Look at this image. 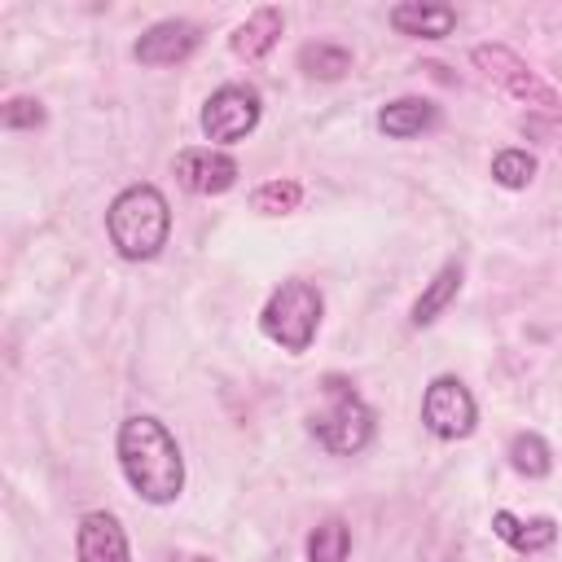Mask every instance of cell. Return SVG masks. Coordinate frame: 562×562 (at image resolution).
<instances>
[{
  "mask_svg": "<svg viewBox=\"0 0 562 562\" xmlns=\"http://www.w3.org/2000/svg\"><path fill=\"white\" fill-rule=\"evenodd\" d=\"M114 457H119L127 487L145 505H171L184 492V452H180L176 435L167 430V422H158L149 413L123 417L119 435H114Z\"/></svg>",
  "mask_w": 562,
  "mask_h": 562,
  "instance_id": "cell-1",
  "label": "cell"
},
{
  "mask_svg": "<svg viewBox=\"0 0 562 562\" xmlns=\"http://www.w3.org/2000/svg\"><path fill=\"white\" fill-rule=\"evenodd\" d=\"M105 237L119 250V259H127V263L158 259L171 237V206H167L162 189L149 180L119 189L114 202L105 206Z\"/></svg>",
  "mask_w": 562,
  "mask_h": 562,
  "instance_id": "cell-2",
  "label": "cell"
},
{
  "mask_svg": "<svg viewBox=\"0 0 562 562\" xmlns=\"http://www.w3.org/2000/svg\"><path fill=\"white\" fill-rule=\"evenodd\" d=\"M321 395H325V404L307 413V435L329 457H356V452H364L373 443V430H378V417L364 404V395L347 378H338V373H325L321 378Z\"/></svg>",
  "mask_w": 562,
  "mask_h": 562,
  "instance_id": "cell-3",
  "label": "cell"
},
{
  "mask_svg": "<svg viewBox=\"0 0 562 562\" xmlns=\"http://www.w3.org/2000/svg\"><path fill=\"white\" fill-rule=\"evenodd\" d=\"M321 316H325L321 290H316L312 281H303V277H290V281H281V285L268 294V303H263V312H259V329H263V338L277 342L281 351L303 356V351L316 342Z\"/></svg>",
  "mask_w": 562,
  "mask_h": 562,
  "instance_id": "cell-4",
  "label": "cell"
},
{
  "mask_svg": "<svg viewBox=\"0 0 562 562\" xmlns=\"http://www.w3.org/2000/svg\"><path fill=\"white\" fill-rule=\"evenodd\" d=\"M470 61L483 70V79L487 83H496L505 97H514V101H522V105H531V110H558L562 101H558V92H553V83H544L514 48H505V44H474L470 48Z\"/></svg>",
  "mask_w": 562,
  "mask_h": 562,
  "instance_id": "cell-5",
  "label": "cell"
},
{
  "mask_svg": "<svg viewBox=\"0 0 562 562\" xmlns=\"http://www.w3.org/2000/svg\"><path fill=\"white\" fill-rule=\"evenodd\" d=\"M263 119V97L259 88L250 83H224L215 88L206 101H202V114H198V127L202 136L220 149V145H237L246 140Z\"/></svg>",
  "mask_w": 562,
  "mask_h": 562,
  "instance_id": "cell-6",
  "label": "cell"
},
{
  "mask_svg": "<svg viewBox=\"0 0 562 562\" xmlns=\"http://www.w3.org/2000/svg\"><path fill=\"white\" fill-rule=\"evenodd\" d=\"M422 426L443 439V443H457V439H470L474 426H479V404L470 395V386L457 378V373H439L430 378V386L422 391Z\"/></svg>",
  "mask_w": 562,
  "mask_h": 562,
  "instance_id": "cell-7",
  "label": "cell"
},
{
  "mask_svg": "<svg viewBox=\"0 0 562 562\" xmlns=\"http://www.w3.org/2000/svg\"><path fill=\"white\" fill-rule=\"evenodd\" d=\"M237 176H241L237 158L224 154V149H215V145H189V149L176 154V180L189 193H198V198L228 193L237 184Z\"/></svg>",
  "mask_w": 562,
  "mask_h": 562,
  "instance_id": "cell-8",
  "label": "cell"
},
{
  "mask_svg": "<svg viewBox=\"0 0 562 562\" xmlns=\"http://www.w3.org/2000/svg\"><path fill=\"white\" fill-rule=\"evenodd\" d=\"M198 44H202V31L189 18H162L140 31V40L132 44V57L140 66H176V61H189Z\"/></svg>",
  "mask_w": 562,
  "mask_h": 562,
  "instance_id": "cell-9",
  "label": "cell"
},
{
  "mask_svg": "<svg viewBox=\"0 0 562 562\" xmlns=\"http://www.w3.org/2000/svg\"><path fill=\"white\" fill-rule=\"evenodd\" d=\"M75 558L79 562H132L123 522L110 509H88L75 527Z\"/></svg>",
  "mask_w": 562,
  "mask_h": 562,
  "instance_id": "cell-10",
  "label": "cell"
},
{
  "mask_svg": "<svg viewBox=\"0 0 562 562\" xmlns=\"http://www.w3.org/2000/svg\"><path fill=\"white\" fill-rule=\"evenodd\" d=\"M386 22L408 40H448L457 31V9L443 0H400L391 4Z\"/></svg>",
  "mask_w": 562,
  "mask_h": 562,
  "instance_id": "cell-11",
  "label": "cell"
},
{
  "mask_svg": "<svg viewBox=\"0 0 562 562\" xmlns=\"http://www.w3.org/2000/svg\"><path fill=\"white\" fill-rule=\"evenodd\" d=\"M281 31H285V13H281L277 4H259L246 22L233 26L228 48H233V57H241V61H263V57L277 48Z\"/></svg>",
  "mask_w": 562,
  "mask_h": 562,
  "instance_id": "cell-12",
  "label": "cell"
},
{
  "mask_svg": "<svg viewBox=\"0 0 562 562\" xmlns=\"http://www.w3.org/2000/svg\"><path fill=\"white\" fill-rule=\"evenodd\" d=\"M492 531H496V540H505L514 553H544V549H553V540H558V518H549V514L518 518V514H509V509H496V514H492Z\"/></svg>",
  "mask_w": 562,
  "mask_h": 562,
  "instance_id": "cell-13",
  "label": "cell"
},
{
  "mask_svg": "<svg viewBox=\"0 0 562 562\" xmlns=\"http://www.w3.org/2000/svg\"><path fill=\"white\" fill-rule=\"evenodd\" d=\"M435 119H439L435 101H426V97H395V101H386L378 110V132L391 136V140H413L426 127H435Z\"/></svg>",
  "mask_w": 562,
  "mask_h": 562,
  "instance_id": "cell-14",
  "label": "cell"
},
{
  "mask_svg": "<svg viewBox=\"0 0 562 562\" xmlns=\"http://www.w3.org/2000/svg\"><path fill=\"white\" fill-rule=\"evenodd\" d=\"M461 277H465V272H461V263H457V259H448V263H443V268H439V272L426 281V290L413 299V312H408V321H413L417 329H422V325H430V321H439V312H443V307L457 299V290H461Z\"/></svg>",
  "mask_w": 562,
  "mask_h": 562,
  "instance_id": "cell-15",
  "label": "cell"
},
{
  "mask_svg": "<svg viewBox=\"0 0 562 562\" xmlns=\"http://www.w3.org/2000/svg\"><path fill=\"white\" fill-rule=\"evenodd\" d=\"M505 457H509L514 474H522V479H544L553 470V448H549V439L540 430H518L509 439Z\"/></svg>",
  "mask_w": 562,
  "mask_h": 562,
  "instance_id": "cell-16",
  "label": "cell"
},
{
  "mask_svg": "<svg viewBox=\"0 0 562 562\" xmlns=\"http://www.w3.org/2000/svg\"><path fill=\"white\" fill-rule=\"evenodd\" d=\"M307 562H347L351 553V527L342 518H325L307 531V544H303Z\"/></svg>",
  "mask_w": 562,
  "mask_h": 562,
  "instance_id": "cell-17",
  "label": "cell"
},
{
  "mask_svg": "<svg viewBox=\"0 0 562 562\" xmlns=\"http://www.w3.org/2000/svg\"><path fill=\"white\" fill-rule=\"evenodd\" d=\"M299 70L312 75V79H342L351 70V53L342 44L316 40V44H303L299 48Z\"/></svg>",
  "mask_w": 562,
  "mask_h": 562,
  "instance_id": "cell-18",
  "label": "cell"
},
{
  "mask_svg": "<svg viewBox=\"0 0 562 562\" xmlns=\"http://www.w3.org/2000/svg\"><path fill=\"white\" fill-rule=\"evenodd\" d=\"M492 180H496L501 189H527V184L536 180V158H531L527 149L509 145V149H501V154L492 158Z\"/></svg>",
  "mask_w": 562,
  "mask_h": 562,
  "instance_id": "cell-19",
  "label": "cell"
},
{
  "mask_svg": "<svg viewBox=\"0 0 562 562\" xmlns=\"http://www.w3.org/2000/svg\"><path fill=\"white\" fill-rule=\"evenodd\" d=\"M299 202H303V184L299 180H268V184H259L250 193V206L259 215H290V211H299Z\"/></svg>",
  "mask_w": 562,
  "mask_h": 562,
  "instance_id": "cell-20",
  "label": "cell"
},
{
  "mask_svg": "<svg viewBox=\"0 0 562 562\" xmlns=\"http://www.w3.org/2000/svg\"><path fill=\"white\" fill-rule=\"evenodd\" d=\"M0 123L9 127V132H31V127H40L44 123V105L35 101V97H9L4 101V110H0Z\"/></svg>",
  "mask_w": 562,
  "mask_h": 562,
  "instance_id": "cell-21",
  "label": "cell"
},
{
  "mask_svg": "<svg viewBox=\"0 0 562 562\" xmlns=\"http://www.w3.org/2000/svg\"><path fill=\"white\" fill-rule=\"evenodd\" d=\"M184 562H215V558H184Z\"/></svg>",
  "mask_w": 562,
  "mask_h": 562,
  "instance_id": "cell-22",
  "label": "cell"
}]
</instances>
